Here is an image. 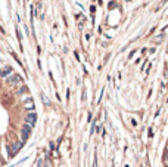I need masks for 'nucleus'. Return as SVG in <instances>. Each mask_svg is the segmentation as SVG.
I'll return each instance as SVG.
<instances>
[{
	"label": "nucleus",
	"mask_w": 168,
	"mask_h": 167,
	"mask_svg": "<svg viewBox=\"0 0 168 167\" xmlns=\"http://www.w3.org/2000/svg\"><path fill=\"white\" fill-rule=\"evenodd\" d=\"M21 146H22V142H13V144H11V145L7 146V149H9V155L13 157V155L21 149Z\"/></svg>",
	"instance_id": "nucleus-1"
},
{
	"label": "nucleus",
	"mask_w": 168,
	"mask_h": 167,
	"mask_svg": "<svg viewBox=\"0 0 168 167\" xmlns=\"http://www.w3.org/2000/svg\"><path fill=\"white\" fill-rule=\"evenodd\" d=\"M31 126H28V124H24V127H22V132H21V138H22V142H25L27 139H28V136H30V133H31Z\"/></svg>",
	"instance_id": "nucleus-2"
},
{
	"label": "nucleus",
	"mask_w": 168,
	"mask_h": 167,
	"mask_svg": "<svg viewBox=\"0 0 168 167\" xmlns=\"http://www.w3.org/2000/svg\"><path fill=\"white\" fill-rule=\"evenodd\" d=\"M21 81H22V78H21V75H18V74H12V75L7 77V83L9 84H19Z\"/></svg>",
	"instance_id": "nucleus-3"
},
{
	"label": "nucleus",
	"mask_w": 168,
	"mask_h": 167,
	"mask_svg": "<svg viewBox=\"0 0 168 167\" xmlns=\"http://www.w3.org/2000/svg\"><path fill=\"white\" fill-rule=\"evenodd\" d=\"M25 121H27V124H28V126L33 127V126L35 124V121H37V116H35V112H30L28 116H27Z\"/></svg>",
	"instance_id": "nucleus-4"
},
{
	"label": "nucleus",
	"mask_w": 168,
	"mask_h": 167,
	"mask_svg": "<svg viewBox=\"0 0 168 167\" xmlns=\"http://www.w3.org/2000/svg\"><path fill=\"white\" fill-rule=\"evenodd\" d=\"M11 74H12V68H11V67H6L5 69H0V75H2V77L11 75Z\"/></svg>",
	"instance_id": "nucleus-5"
},
{
	"label": "nucleus",
	"mask_w": 168,
	"mask_h": 167,
	"mask_svg": "<svg viewBox=\"0 0 168 167\" xmlns=\"http://www.w3.org/2000/svg\"><path fill=\"white\" fill-rule=\"evenodd\" d=\"M25 108H27V110H33V108H34V104H33L31 98H30L28 101H27V104H25Z\"/></svg>",
	"instance_id": "nucleus-6"
},
{
	"label": "nucleus",
	"mask_w": 168,
	"mask_h": 167,
	"mask_svg": "<svg viewBox=\"0 0 168 167\" xmlns=\"http://www.w3.org/2000/svg\"><path fill=\"white\" fill-rule=\"evenodd\" d=\"M25 90H27V89H25V86H24V87H21V89H19V90H18V93H24Z\"/></svg>",
	"instance_id": "nucleus-7"
},
{
	"label": "nucleus",
	"mask_w": 168,
	"mask_h": 167,
	"mask_svg": "<svg viewBox=\"0 0 168 167\" xmlns=\"http://www.w3.org/2000/svg\"><path fill=\"white\" fill-rule=\"evenodd\" d=\"M165 154H168V145H167V152H165Z\"/></svg>",
	"instance_id": "nucleus-8"
}]
</instances>
